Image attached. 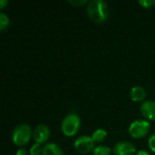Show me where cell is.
<instances>
[{
  "mask_svg": "<svg viewBox=\"0 0 155 155\" xmlns=\"http://www.w3.org/2000/svg\"><path fill=\"white\" fill-rule=\"evenodd\" d=\"M86 11L89 17L96 24H103L109 17V7L104 0L88 2Z\"/></svg>",
  "mask_w": 155,
  "mask_h": 155,
  "instance_id": "cell-1",
  "label": "cell"
},
{
  "mask_svg": "<svg viewBox=\"0 0 155 155\" xmlns=\"http://www.w3.org/2000/svg\"><path fill=\"white\" fill-rule=\"evenodd\" d=\"M81 127V119L75 114H67L62 121L61 130L62 133L68 137L74 136Z\"/></svg>",
  "mask_w": 155,
  "mask_h": 155,
  "instance_id": "cell-2",
  "label": "cell"
},
{
  "mask_svg": "<svg viewBox=\"0 0 155 155\" xmlns=\"http://www.w3.org/2000/svg\"><path fill=\"white\" fill-rule=\"evenodd\" d=\"M32 136L31 127L26 124L17 125L12 133V142L17 146H24L27 144Z\"/></svg>",
  "mask_w": 155,
  "mask_h": 155,
  "instance_id": "cell-3",
  "label": "cell"
},
{
  "mask_svg": "<svg viewBox=\"0 0 155 155\" xmlns=\"http://www.w3.org/2000/svg\"><path fill=\"white\" fill-rule=\"evenodd\" d=\"M151 125L146 120H135L129 126L128 132L134 139H142L145 137L150 132Z\"/></svg>",
  "mask_w": 155,
  "mask_h": 155,
  "instance_id": "cell-4",
  "label": "cell"
},
{
  "mask_svg": "<svg viewBox=\"0 0 155 155\" xmlns=\"http://www.w3.org/2000/svg\"><path fill=\"white\" fill-rule=\"evenodd\" d=\"M74 150L81 154H88L94 150V142L91 136L82 135L78 137L74 143Z\"/></svg>",
  "mask_w": 155,
  "mask_h": 155,
  "instance_id": "cell-5",
  "label": "cell"
},
{
  "mask_svg": "<svg viewBox=\"0 0 155 155\" xmlns=\"http://www.w3.org/2000/svg\"><path fill=\"white\" fill-rule=\"evenodd\" d=\"M33 137L36 143L42 144L46 143L50 137V130L48 126L44 124L36 125L33 132Z\"/></svg>",
  "mask_w": 155,
  "mask_h": 155,
  "instance_id": "cell-6",
  "label": "cell"
},
{
  "mask_svg": "<svg viewBox=\"0 0 155 155\" xmlns=\"http://www.w3.org/2000/svg\"><path fill=\"white\" fill-rule=\"evenodd\" d=\"M113 153L114 155H134L137 153L134 145L127 141H121L115 143Z\"/></svg>",
  "mask_w": 155,
  "mask_h": 155,
  "instance_id": "cell-7",
  "label": "cell"
},
{
  "mask_svg": "<svg viewBox=\"0 0 155 155\" xmlns=\"http://www.w3.org/2000/svg\"><path fill=\"white\" fill-rule=\"evenodd\" d=\"M142 115L149 121H155V101L147 100L140 107Z\"/></svg>",
  "mask_w": 155,
  "mask_h": 155,
  "instance_id": "cell-8",
  "label": "cell"
},
{
  "mask_svg": "<svg viewBox=\"0 0 155 155\" xmlns=\"http://www.w3.org/2000/svg\"><path fill=\"white\" fill-rule=\"evenodd\" d=\"M130 97L134 102H143L146 97V90L141 85H135L130 91Z\"/></svg>",
  "mask_w": 155,
  "mask_h": 155,
  "instance_id": "cell-9",
  "label": "cell"
},
{
  "mask_svg": "<svg viewBox=\"0 0 155 155\" xmlns=\"http://www.w3.org/2000/svg\"><path fill=\"white\" fill-rule=\"evenodd\" d=\"M42 155H64V153L58 144L54 143H46L43 147Z\"/></svg>",
  "mask_w": 155,
  "mask_h": 155,
  "instance_id": "cell-10",
  "label": "cell"
},
{
  "mask_svg": "<svg viewBox=\"0 0 155 155\" xmlns=\"http://www.w3.org/2000/svg\"><path fill=\"white\" fill-rule=\"evenodd\" d=\"M92 139L94 140V143H102L104 142L106 137H107V132L103 129V128H99L97 130H95L93 134H92Z\"/></svg>",
  "mask_w": 155,
  "mask_h": 155,
  "instance_id": "cell-11",
  "label": "cell"
},
{
  "mask_svg": "<svg viewBox=\"0 0 155 155\" xmlns=\"http://www.w3.org/2000/svg\"><path fill=\"white\" fill-rule=\"evenodd\" d=\"M111 153H112L111 148L106 145H98L94 148L93 152L94 155H110Z\"/></svg>",
  "mask_w": 155,
  "mask_h": 155,
  "instance_id": "cell-12",
  "label": "cell"
},
{
  "mask_svg": "<svg viewBox=\"0 0 155 155\" xmlns=\"http://www.w3.org/2000/svg\"><path fill=\"white\" fill-rule=\"evenodd\" d=\"M10 24L9 17L3 12H0V30L5 31Z\"/></svg>",
  "mask_w": 155,
  "mask_h": 155,
  "instance_id": "cell-13",
  "label": "cell"
},
{
  "mask_svg": "<svg viewBox=\"0 0 155 155\" xmlns=\"http://www.w3.org/2000/svg\"><path fill=\"white\" fill-rule=\"evenodd\" d=\"M42 152H43V148L41 147V144L36 143L33 144L29 150V153L31 155H40L42 154Z\"/></svg>",
  "mask_w": 155,
  "mask_h": 155,
  "instance_id": "cell-14",
  "label": "cell"
},
{
  "mask_svg": "<svg viewBox=\"0 0 155 155\" xmlns=\"http://www.w3.org/2000/svg\"><path fill=\"white\" fill-rule=\"evenodd\" d=\"M138 3L144 8H150L155 5V0H139Z\"/></svg>",
  "mask_w": 155,
  "mask_h": 155,
  "instance_id": "cell-15",
  "label": "cell"
},
{
  "mask_svg": "<svg viewBox=\"0 0 155 155\" xmlns=\"http://www.w3.org/2000/svg\"><path fill=\"white\" fill-rule=\"evenodd\" d=\"M148 145L150 150L155 153V134L150 136L149 140H148Z\"/></svg>",
  "mask_w": 155,
  "mask_h": 155,
  "instance_id": "cell-16",
  "label": "cell"
},
{
  "mask_svg": "<svg viewBox=\"0 0 155 155\" xmlns=\"http://www.w3.org/2000/svg\"><path fill=\"white\" fill-rule=\"evenodd\" d=\"M68 3L74 6H81L85 4H88L87 0H69Z\"/></svg>",
  "mask_w": 155,
  "mask_h": 155,
  "instance_id": "cell-17",
  "label": "cell"
},
{
  "mask_svg": "<svg viewBox=\"0 0 155 155\" xmlns=\"http://www.w3.org/2000/svg\"><path fill=\"white\" fill-rule=\"evenodd\" d=\"M15 155H31V154H30V153H29L27 150H25V149H24V148H20V149H18V150H17V152H16Z\"/></svg>",
  "mask_w": 155,
  "mask_h": 155,
  "instance_id": "cell-18",
  "label": "cell"
},
{
  "mask_svg": "<svg viewBox=\"0 0 155 155\" xmlns=\"http://www.w3.org/2000/svg\"><path fill=\"white\" fill-rule=\"evenodd\" d=\"M135 155H152L149 152L145 151V150H140L139 152H137V153Z\"/></svg>",
  "mask_w": 155,
  "mask_h": 155,
  "instance_id": "cell-19",
  "label": "cell"
},
{
  "mask_svg": "<svg viewBox=\"0 0 155 155\" xmlns=\"http://www.w3.org/2000/svg\"><path fill=\"white\" fill-rule=\"evenodd\" d=\"M8 4L7 0H0V9L5 8V6Z\"/></svg>",
  "mask_w": 155,
  "mask_h": 155,
  "instance_id": "cell-20",
  "label": "cell"
}]
</instances>
